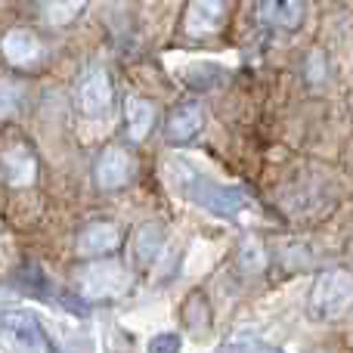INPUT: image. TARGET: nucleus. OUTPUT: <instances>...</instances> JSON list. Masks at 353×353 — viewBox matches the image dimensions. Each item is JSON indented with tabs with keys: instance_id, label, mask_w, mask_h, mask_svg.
I'll use <instances>...</instances> for the list:
<instances>
[{
	"instance_id": "7ed1b4c3",
	"label": "nucleus",
	"mask_w": 353,
	"mask_h": 353,
	"mask_svg": "<svg viewBox=\"0 0 353 353\" xmlns=\"http://www.w3.org/2000/svg\"><path fill=\"white\" fill-rule=\"evenodd\" d=\"M0 53H3L6 65L16 72H37L47 62V43L41 41L34 28H10L0 41Z\"/></svg>"
},
{
	"instance_id": "6e6552de",
	"label": "nucleus",
	"mask_w": 353,
	"mask_h": 353,
	"mask_svg": "<svg viewBox=\"0 0 353 353\" xmlns=\"http://www.w3.org/2000/svg\"><path fill=\"white\" fill-rule=\"evenodd\" d=\"M155 115H159V109L146 97H128V103H124V121H128L130 143H140L152 134L155 121H159Z\"/></svg>"
},
{
	"instance_id": "9b49d317",
	"label": "nucleus",
	"mask_w": 353,
	"mask_h": 353,
	"mask_svg": "<svg viewBox=\"0 0 353 353\" xmlns=\"http://www.w3.org/2000/svg\"><path fill=\"white\" fill-rule=\"evenodd\" d=\"M19 103H22V87L10 78H0V121L16 115Z\"/></svg>"
},
{
	"instance_id": "39448f33",
	"label": "nucleus",
	"mask_w": 353,
	"mask_h": 353,
	"mask_svg": "<svg viewBox=\"0 0 353 353\" xmlns=\"http://www.w3.org/2000/svg\"><path fill=\"white\" fill-rule=\"evenodd\" d=\"M134 171H137L134 155L124 146L112 143V146H105L103 152H99L97 165H93V183H97L103 192H118V189H124L134 180Z\"/></svg>"
},
{
	"instance_id": "20e7f679",
	"label": "nucleus",
	"mask_w": 353,
	"mask_h": 353,
	"mask_svg": "<svg viewBox=\"0 0 353 353\" xmlns=\"http://www.w3.org/2000/svg\"><path fill=\"white\" fill-rule=\"evenodd\" d=\"M310 16L307 0H257L251 6V22L273 31H298Z\"/></svg>"
},
{
	"instance_id": "423d86ee",
	"label": "nucleus",
	"mask_w": 353,
	"mask_h": 353,
	"mask_svg": "<svg viewBox=\"0 0 353 353\" xmlns=\"http://www.w3.org/2000/svg\"><path fill=\"white\" fill-rule=\"evenodd\" d=\"M0 176L12 189H28L37 180V155L25 143H12L0 155Z\"/></svg>"
},
{
	"instance_id": "f03ea898",
	"label": "nucleus",
	"mask_w": 353,
	"mask_h": 353,
	"mask_svg": "<svg viewBox=\"0 0 353 353\" xmlns=\"http://www.w3.org/2000/svg\"><path fill=\"white\" fill-rule=\"evenodd\" d=\"M112 74L105 72L103 65H90L78 74L74 81V90H72V99H74V109L81 112L84 118H103L105 112L112 109Z\"/></svg>"
},
{
	"instance_id": "9d476101",
	"label": "nucleus",
	"mask_w": 353,
	"mask_h": 353,
	"mask_svg": "<svg viewBox=\"0 0 353 353\" xmlns=\"http://www.w3.org/2000/svg\"><path fill=\"white\" fill-rule=\"evenodd\" d=\"M87 10V0H41V12L50 25L56 28H68L81 19V12Z\"/></svg>"
},
{
	"instance_id": "0eeeda50",
	"label": "nucleus",
	"mask_w": 353,
	"mask_h": 353,
	"mask_svg": "<svg viewBox=\"0 0 353 353\" xmlns=\"http://www.w3.org/2000/svg\"><path fill=\"white\" fill-rule=\"evenodd\" d=\"M201 128H205V109H201V103L183 99V103H176L171 109V115H168L165 137H168V143H189L201 134Z\"/></svg>"
},
{
	"instance_id": "f257e3e1",
	"label": "nucleus",
	"mask_w": 353,
	"mask_h": 353,
	"mask_svg": "<svg viewBox=\"0 0 353 353\" xmlns=\"http://www.w3.org/2000/svg\"><path fill=\"white\" fill-rule=\"evenodd\" d=\"M236 0H186L180 12V37L192 43L214 41L226 31Z\"/></svg>"
},
{
	"instance_id": "1a4fd4ad",
	"label": "nucleus",
	"mask_w": 353,
	"mask_h": 353,
	"mask_svg": "<svg viewBox=\"0 0 353 353\" xmlns=\"http://www.w3.org/2000/svg\"><path fill=\"white\" fill-rule=\"evenodd\" d=\"M115 245H118V226L109 223V220H97V223L84 226L78 248L87 251V254H99V251H109Z\"/></svg>"
}]
</instances>
